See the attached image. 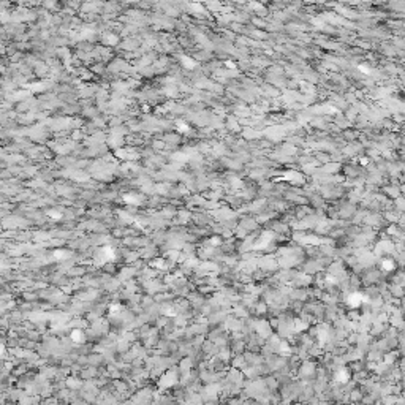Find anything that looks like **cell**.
Returning a JSON list of instances; mask_svg holds the SVG:
<instances>
[{"label": "cell", "mask_w": 405, "mask_h": 405, "mask_svg": "<svg viewBox=\"0 0 405 405\" xmlns=\"http://www.w3.org/2000/svg\"><path fill=\"white\" fill-rule=\"evenodd\" d=\"M120 309H122V306H119V304H112V306L109 307V312H111V313H116V312H119Z\"/></svg>", "instance_id": "9"}, {"label": "cell", "mask_w": 405, "mask_h": 405, "mask_svg": "<svg viewBox=\"0 0 405 405\" xmlns=\"http://www.w3.org/2000/svg\"><path fill=\"white\" fill-rule=\"evenodd\" d=\"M70 337H71V340L74 343H82L84 342V334H82L81 329H73V332H71Z\"/></svg>", "instance_id": "2"}, {"label": "cell", "mask_w": 405, "mask_h": 405, "mask_svg": "<svg viewBox=\"0 0 405 405\" xmlns=\"http://www.w3.org/2000/svg\"><path fill=\"white\" fill-rule=\"evenodd\" d=\"M123 201L125 202H128V204H139V201H141V198L138 196V195H133V193H128V195H123Z\"/></svg>", "instance_id": "3"}, {"label": "cell", "mask_w": 405, "mask_h": 405, "mask_svg": "<svg viewBox=\"0 0 405 405\" xmlns=\"http://www.w3.org/2000/svg\"><path fill=\"white\" fill-rule=\"evenodd\" d=\"M68 257H70V253L65 252V250H56L54 252V258L56 260H63V258H68Z\"/></svg>", "instance_id": "5"}, {"label": "cell", "mask_w": 405, "mask_h": 405, "mask_svg": "<svg viewBox=\"0 0 405 405\" xmlns=\"http://www.w3.org/2000/svg\"><path fill=\"white\" fill-rule=\"evenodd\" d=\"M211 244H212V245H218V244H220V241H218V239H215V238H214V239H212V241H211Z\"/></svg>", "instance_id": "10"}, {"label": "cell", "mask_w": 405, "mask_h": 405, "mask_svg": "<svg viewBox=\"0 0 405 405\" xmlns=\"http://www.w3.org/2000/svg\"><path fill=\"white\" fill-rule=\"evenodd\" d=\"M383 269L385 271H392L394 269V263L392 261H383Z\"/></svg>", "instance_id": "8"}, {"label": "cell", "mask_w": 405, "mask_h": 405, "mask_svg": "<svg viewBox=\"0 0 405 405\" xmlns=\"http://www.w3.org/2000/svg\"><path fill=\"white\" fill-rule=\"evenodd\" d=\"M116 258V252L111 248V247H103L98 253H97V263L103 264V263H108V261H112Z\"/></svg>", "instance_id": "1"}, {"label": "cell", "mask_w": 405, "mask_h": 405, "mask_svg": "<svg viewBox=\"0 0 405 405\" xmlns=\"http://www.w3.org/2000/svg\"><path fill=\"white\" fill-rule=\"evenodd\" d=\"M359 302H361V296H359L358 293H353V294L348 298V304H350V306H353V307H358Z\"/></svg>", "instance_id": "4"}, {"label": "cell", "mask_w": 405, "mask_h": 405, "mask_svg": "<svg viewBox=\"0 0 405 405\" xmlns=\"http://www.w3.org/2000/svg\"><path fill=\"white\" fill-rule=\"evenodd\" d=\"M336 380H337V382H342V383H345L347 380H348V373H347L345 370H339V372H337V375H336Z\"/></svg>", "instance_id": "6"}, {"label": "cell", "mask_w": 405, "mask_h": 405, "mask_svg": "<svg viewBox=\"0 0 405 405\" xmlns=\"http://www.w3.org/2000/svg\"><path fill=\"white\" fill-rule=\"evenodd\" d=\"M52 220H60V217H62V214L60 212H57V211H49V214H48Z\"/></svg>", "instance_id": "7"}]
</instances>
